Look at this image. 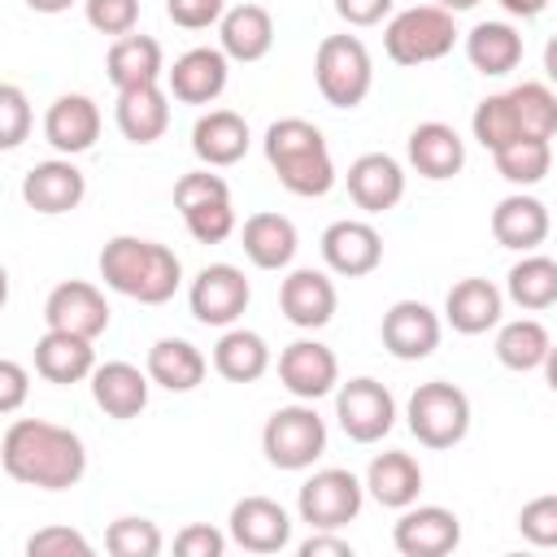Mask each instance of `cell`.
<instances>
[{
	"instance_id": "cell-1",
	"label": "cell",
	"mask_w": 557,
	"mask_h": 557,
	"mask_svg": "<svg viewBox=\"0 0 557 557\" xmlns=\"http://www.w3.org/2000/svg\"><path fill=\"white\" fill-rule=\"evenodd\" d=\"M0 466L13 483L65 492L87 474V448L70 426H57L44 418H17L4 426Z\"/></svg>"
},
{
	"instance_id": "cell-2",
	"label": "cell",
	"mask_w": 557,
	"mask_h": 557,
	"mask_svg": "<svg viewBox=\"0 0 557 557\" xmlns=\"http://www.w3.org/2000/svg\"><path fill=\"white\" fill-rule=\"evenodd\" d=\"M100 278H104V287H113L117 296H131L139 305H165L183 283V265L157 239L113 235L100 248Z\"/></svg>"
},
{
	"instance_id": "cell-3",
	"label": "cell",
	"mask_w": 557,
	"mask_h": 557,
	"mask_svg": "<svg viewBox=\"0 0 557 557\" xmlns=\"http://www.w3.org/2000/svg\"><path fill=\"white\" fill-rule=\"evenodd\" d=\"M265 161L292 196H326L335 187V161L326 135L305 117H278L265 126Z\"/></svg>"
},
{
	"instance_id": "cell-4",
	"label": "cell",
	"mask_w": 557,
	"mask_h": 557,
	"mask_svg": "<svg viewBox=\"0 0 557 557\" xmlns=\"http://www.w3.org/2000/svg\"><path fill=\"white\" fill-rule=\"evenodd\" d=\"M313 83L331 109H357L374 83L366 44L357 35H326L313 52Z\"/></svg>"
},
{
	"instance_id": "cell-5",
	"label": "cell",
	"mask_w": 557,
	"mask_h": 557,
	"mask_svg": "<svg viewBox=\"0 0 557 557\" xmlns=\"http://www.w3.org/2000/svg\"><path fill=\"white\" fill-rule=\"evenodd\" d=\"M261 453L274 470H309L326 453V422L318 418L313 400L274 409L261 426Z\"/></svg>"
},
{
	"instance_id": "cell-6",
	"label": "cell",
	"mask_w": 557,
	"mask_h": 557,
	"mask_svg": "<svg viewBox=\"0 0 557 557\" xmlns=\"http://www.w3.org/2000/svg\"><path fill=\"white\" fill-rule=\"evenodd\" d=\"M405 422H409V431H413L418 444H426V448H453L470 431V396L457 383H444V379L418 383L413 396H409V405H405Z\"/></svg>"
},
{
	"instance_id": "cell-7",
	"label": "cell",
	"mask_w": 557,
	"mask_h": 557,
	"mask_svg": "<svg viewBox=\"0 0 557 557\" xmlns=\"http://www.w3.org/2000/svg\"><path fill=\"white\" fill-rule=\"evenodd\" d=\"M457 44V22L448 9L440 4H413V9H400L387 30H383V48L396 65H426V61H440L448 57Z\"/></svg>"
},
{
	"instance_id": "cell-8",
	"label": "cell",
	"mask_w": 557,
	"mask_h": 557,
	"mask_svg": "<svg viewBox=\"0 0 557 557\" xmlns=\"http://www.w3.org/2000/svg\"><path fill=\"white\" fill-rule=\"evenodd\" d=\"M361 500H366V483L352 474V470H339V466H326V470H313L300 492H296V513L300 522H309L313 531H339L348 527L357 513H361Z\"/></svg>"
},
{
	"instance_id": "cell-9",
	"label": "cell",
	"mask_w": 557,
	"mask_h": 557,
	"mask_svg": "<svg viewBox=\"0 0 557 557\" xmlns=\"http://www.w3.org/2000/svg\"><path fill=\"white\" fill-rule=\"evenodd\" d=\"M248 300H252V287H248L244 270L231 265V261L205 265V270L191 278V292H187L191 318H196L200 326H235L239 313L248 309Z\"/></svg>"
},
{
	"instance_id": "cell-10",
	"label": "cell",
	"mask_w": 557,
	"mask_h": 557,
	"mask_svg": "<svg viewBox=\"0 0 557 557\" xmlns=\"http://www.w3.org/2000/svg\"><path fill=\"white\" fill-rule=\"evenodd\" d=\"M335 418L352 444H374L396 426V400L379 379L361 374L335 392Z\"/></svg>"
},
{
	"instance_id": "cell-11",
	"label": "cell",
	"mask_w": 557,
	"mask_h": 557,
	"mask_svg": "<svg viewBox=\"0 0 557 557\" xmlns=\"http://www.w3.org/2000/svg\"><path fill=\"white\" fill-rule=\"evenodd\" d=\"M400 557H444L461 544V518L444 505H409L392 527Z\"/></svg>"
},
{
	"instance_id": "cell-12",
	"label": "cell",
	"mask_w": 557,
	"mask_h": 557,
	"mask_svg": "<svg viewBox=\"0 0 557 557\" xmlns=\"http://www.w3.org/2000/svg\"><path fill=\"white\" fill-rule=\"evenodd\" d=\"M44 322L52 331H70V335H83V339H96L109 331V300L100 296L96 283H83V278H65L48 292L44 300Z\"/></svg>"
},
{
	"instance_id": "cell-13",
	"label": "cell",
	"mask_w": 557,
	"mask_h": 557,
	"mask_svg": "<svg viewBox=\"0 0 557 557\" xmlns=\"http://www.w3.org/2000/svg\"><path fill=\"white\" fill-rule=\"evenodd\" d=\"M383 348L396 361H422L440 348V313L422 300H396L379 322Z\"/></svg>"
},
{
	"instance_id": "cell-14",
	"label": "cell",
	"mask_w": 557,
	"mask_h": 557,
	"mask_svg": "<svg viewBox=\"0 0 557 557\" xmlns=\"http://www.w3.org/2000/svg\"><path fill=\"white\" fill-rule=\"evenodd\" d=\"M278 383L296 396V400H318L331 396L339 383V361L326 344L318 339H292L278 352Z\"/></svg>"
},
{
	"instance_id": "cell-15",
	"label": "cell",
	"mask_w": 557,
	"mask_h": 557,
	"mask_svg": "<svg viewBox=\"0 0 557 557\" xmlns=\"http://www.w3.org/2000/svg\"><path fill=\"white\" fill-rule=\"evenodd\" d=\"M231 540L244 553H283L292 544V518L270 496H244L231 505Z\"/></svg>"
},
{
	"instance_id": "cell-16",
	"label": "cell",
	"mask_w": 557,
	"mask_h": 557,
	"mask_svg": "<svg viewBox=\"0 0 557 557\" xmlns=\"http://www.w3.org/2000/svg\"><path fill=\"white\" fill-rule=\"evenodd\" d=\"M322 261L326 270L344 274V278H361L370 270H379L383 261V239L370 222L361 218H339L322 231Z\"/></svg>"
},
{
	"instance_id": "cell-17",
	"label": "cell",
	"mask_w": 557,
	"mask_h": 557,
	"mask_svg": "<svg viewBox=\"0 0 557 557\" xmlns=\"http://www.w3.org/2000/svg\"><path fill=\"white\" fill-rule=\"evenodd\" d=\"M226 78H231V57L222 48H187L165 70L170 96L183 104H213L226 91Z\"/></svg>"
},
{
	"instance_id": "cell-18",
	"label": "cell",
	"mask_w": 557,
	"mask_h": 557,
	"mask_svg": "<svg viewBox=\"0 0 557 557\" xmlns=\"http://www.w3.org/2000/svg\"><path fill=\"white\" fill-rule=\"evenodd\" d=\"M83 196H87V178H83V170H78L70 157L39 161V165H30L26 178H22V200H26L35 213H48V218L78 209Z\"/></svg>"
},
{
	"instance_id": "cell-19",
	"label": "cell",
	"mask_w": 557,
	"mask_h": 557,
	"mask_svg": "<svg viewBox=\"0 0 557 557\" xmlns=\"http://www.w3.org/2000/svg\"><path fill=\"white\" fill-rule=\"evenodd\" d=\"M44 139H48L57 152H65V157L87 152V148L100 139V109H96V100L83 96V91L57 96V100L48 104V113H44Z\"/></svg>"
},
{
	"instance_id": "cell-20",
	"label": "cell",
	"mask_w": 557,
	"mask_h": 557,
	"mask_svg": "<svg viewBox=\"0 0 557 557\" xmlns=\"http://www.w3.org/2000/svg\"><path fill=\"white\" fill-rule=\"evenodd\" d=\"M348 196L366 213L396 209L400 196H405V170H400V161L387 157V152H361L348 165Z\"/></svg>"
},
{
	"instance_id": "cell-21",
	"label": "cell",
	"mask_w": 557,
	"mask_h": 557,
	"mask_svg": "<svg viewBox=\"0 0 557 557\" xmlns=\"http://www.w3.org/2000/svg\"><path fill=\"white\" fill-rule=\"evenodd\" d=\"M335 283L322 274V270H292L283 283H278V309L292 326L300 331H318L335 318Z\"/></svg>"
},
{
	"instance_id": "cell-22",
	"label": "cell",
	"mask_w": 557,
	"mask_h": 557,
	"mask_svg": "<svg viewBox=\"0 0 557 557\" xmlns=\"http://www.w3.org/2000/svg\"><path fill=\"white\" fill-rule=\"evenodd\" d=\"M505 313V292L492 278H461L444 296V322L457 335H483L500 322Z\"/></svg>"
},
{
	"instance_id": "cell-23",
	"label": "cell",
	"mask_w": 557,
	"mask_h": 557,
	"mask_svg": "<svg viewBox=\"0 0 557 557\" xmlns=\"http://www.w3.org/2000/svg\"><path fill=\"white\" fill-rule=\"evenodd\" d=\"M148 387H152L148 370H139V366H131V361H104V366L91 370V400H96L109 418H117V422L144 413Z\"/></svg>"
},
{
	"instance_id": "cell-24",
	"label": "cell",
	"mask_w": 557,
	"mask_h": 557,
	"mask_svg": "<svg viewBox=\"0 0 557 557\" xmlns=\"http://www.w3.org/2000/svg\"><path fill=\"white\" fill-rule=\"evenodd\" d=\"M409 165L431 178V183H444L453 174H461L466 165V139L448 126V122H422L409 131Z\"/></svg>"
},
{
	"instance_id": "cell-25",
	"label": "cell",
	"mask_w": 557,
	"mask_h": 557,
	"mask_svg": "<svg viewBox=\"0 0 557 557\" xmlns=\"http://www.w3.org/2000/svg\"><path fill=\"white\" fill-rule=\"evenodd\" d=\"M91 370H96V348H91V339L70 335V331H52V326L35 339V374H39V379L65 387V383L91 379Z\"/></svg>"
},
{
	"instance_id": "cell-26",
	"label": "cell",
	"mask_w": 557,
	"mask_h": 557,
	"mask_svg": "<svg viewBox=\"0 0 557 557\" xmlns=\"http://www.w3.org/2000/svg\"><path fill=\"white\" fill-rule=\"evenodd\" d=\"M218 48L231 61H244V65L261 61L274 48V17H270V9H261V4L226 9L222 22H218Z\"/></svg>"
},
{
	"instance_id": "cell-27",
	"label": "cell",
	"mask_w": 557,
	"mask_h": 557,
	"mask_svg": "<svg viewBox=\"0 0 557 557\" xmlns=\"http://www.w3.org/2000/svg\"><path fill=\"white\" fill-rule=\"evenodd\" d=\"M248 122L231 109H209L205 117H196L191 126V152L200 157V165L209 170H222V165H235L244 152H248Z\"/></svg>"
},
{
	"instance_id": "cell-28",
	"label": "cell",
	"mask_w": 557,
	"mask_h": 557,
	"mask_svg": "<svg viewBox=\"0 0 557 557\" xmlns=\"http://www.w3.org/2000/svg\"><path fill=\"white\" fill-rule=\"evenodd\" d=\"M492 239L500 248H513V252H531L548 239V209L544 200L527 196V191H513L505 196L496 209H492Z\"/></svg>"
},
{
	"instance_id": "cell-29",
	"label": "cell",
	"mask_w": 557,
	"mask_h": 557,
	"mask_svg": "<svg viewBox=\"0 0 557 557\" xmlns=\"http://www.w3.org/2000/svg\"><path fill=\"white\" fill-rule=\"evenodd\" d=\"M113 122L131 144H157L165 135V126H170V96L157 83L126 87V91H117Z\"/></svg>"
},
{
	"instance_id": "cell-30",
	"label": "cell",
	"mask_w": 557,
	"mask_h": 557,
	"mask_svg": "<svg viewBox=\"0 0 557 557\" xmlns=\"http://www.w3.org/2000/svg\"><path fill=\"white\" fill-rule=\"evenodd\" d=\"M239 244H244V257L257 270H287L296 248H300L296 222L283 218V213H252L239 231Z\"/></svg>"
},
{
	"instance_id": "cell-31",
	"label": "cell",
	"mask_w": 557,
	"mask_h": 557,
	"mask_svg": "<svg viewBox=\"0 0 557 557\" xmlns=\"http://www.w3.org/2000/svg\"><path fill=\"white\" fill-rule=\"evenodd\" d=\"M205 352L191 344V339H178V335H165L148 348V379L165 392H191L205 383Z\"/></svg>"
},
{
	"instance_id": "cell-32",
	"label": "cell",
	"mask_w": 557,
	"mask_h": 557,
	"mask_svg": "<svg viewBox=\"0 0 557 557\" xmlns=\"http://www.w3.org/2000/svg\"><path fill=\"white\" fill-rule=\"evenodd\" d=\"M104 74L117 91L126 87H144V83H157L165 74L161 65V44L152 35H122L109 44V57H104Z\"/></svg>"
},
{
	"instance_id": "cell-33",
	"label": "cell",
	"mask_w": 557,
	"mask_h": 557,
	"mask_svg": "<svg viewBox=\"0 0 557 557\" xmlns=\"http://www.w3.org/2000/svg\"><path fill=\"white\" fill-rule=\"evenodd\" d=\"M366 492L383 505V509H409L422 492V470L409 453L392 448V453H379L366 470Z\"/></svg>"
},
{
	"instance_id": "cell-34",
	"label": "cell",
	"mask_w": 557,
	"mask_h": 557,
	"mask_svg": "<svg viewBox=\"0 0 557 557\" xmlns=\"http://www.w3.org/2000/svg\"><path fill=\"white\" fill-rule=\"evenodd\" d=\"M466 61L483 78H500V74L518 70V61H522V35L509 22H479L466 35Z\"/></svg>"
},
{
	"instance_id": "cell-35",
	"label": "cell",
	"mask_w": 557,
	"mask_h": 557,
	"mask_svg": "<svg viewBox=\"0 0 557 557\" xmlns=\"http://www.w3.org/2000/svg\"><path fill=\"white\" fill-rule=\"evenodd\" d=\"M213 370L226 383H257L270 370V344L257 331L244 326H226L222 339L213 344Z\"/></svg>"
},
{
	"instance_id": "cell-36",
	"label": "cell",
	"mask_w": 557,
	"mask_h": 557,
	"mask_svg": "<svg viewBox=\"0 0 557 557\" xmlns=\"http://www.w3.org/2000/svg\"><path fill=\"white\" fill-rule=\"evenodd\" d=\"M505 292L527 313H540V309L557 305V261L553 257H540V252L513 261L509 265V278H505Z\"/></svg>"
},
{
	"instance_id": "cell-37",
	"label": "cell",
	"mask_w": 557,
	"mask_h": 557,
	"mask_svg": "<svg viewBox=\"0 0 557 557\" xmlns=\"http://www.w3.org/2000/svg\"><path fill=\"white\" fill-rule=\"evenodd\" d=\"M548 348H553V339H548L544 322H535V318H513L496 331V361L505 370H518V374L540 370Z\"/></svg>"
},
{
	"instance_id": "cell-38",
	"label": "cell",
	"mask_w": 557,
	"mask_h": 557,
	"mask_svg": "<svg viewBox=\"0 0 557 557\" xmlns=\"http://www.w3.org/2000/svg\"><path fill=\"white\" fill-rule=\"evenodd\" d=\"M492 161H496V174H500L505 183H513V187H531V183H540V178L548 174V165H553V148H548V139H531V135H522V139H509L505 148H496Z\"/></svg>"
},
{
	"instance_id": "cell-39",
	"label": "cell",
	"mask_w": 557,
	"mask_h": 557,
	"mask_svg": "<svg viewBox=\"0 0 557 557\" xmlns=\"http://www.w3.org/2000/svg\"><path fill=\"white\" fill-rule=\"evenodd\" d=\"M505 96H509L518 135H531V139H553L557 135V96L544 83H518Z\"/></svg>"
},
{
	"instance_id": "cell-40",
	"label": "cell",
	"mask_w": 557,
	"mask_h": 557,
	"mask_svg": "<svg viewBox=\"0 0 557 557\" xmlns=\"http://www.w3.org/2000/svg\"><path fill=\"white\" fill-rule=\"evenodd\" d=\"M470 131H474V139H479L487 152L505 148L509 139H522V135H518V122H513V109H509V96H505V91L483 96V100L474 104Z\"/></svg>"
},
{
	"instance_id": "cell-41",
	"label": "cell",
	"mask_w": 557,
	"mask_h": 557,
	"mask_svg": "<svg viewBox=\"0 0 557 557\" xmlns=\"http://www.w3.org/2000/svg\"><path fill=\"white\" fill-rule=\"evenodd\" d=\"M104 548L113 557H157L161 553V531L152 518H113L104 531Z\"/></svg>"
},
{
	"instance_id": "cell-42",
	"label": "cell",
	"mask_w": 557,
	"mask_h": 557,
	"mask_svg": "<svg viewBox=\"0 0 557 557\" xmlns=\"http://www.w3.org/2000/svg\"><path fill=\"white\" fill-rule=\"evenodd\" d=\"M183 222H187V231H191L196 244H222L235 231L231 196H213V200H200V205L183 209Z\"/></svg>"
},
{
	"instance_id": "cell-43",
	"label": "cell",
	"mask_w": 557,
	"mask_h": 557,
	"mask_svg": "<svg viewBox=\"0 0 557 557\" xmlns=\"http://www.w3.org/2000/svg\"><path fill=\"white\" fill-rule=\"evenodd\" d=\"M83 13H87V26L91 30L122 39L139 22V0H83Z\"/></svg>"
},
{
	"instance_id": "cell-44",
	"label": "cell",
	"mask_w": 557,
	"mask_h": 557,
	"mask_svg": "<svg viewBox=\"0 0 557 557\" xmlns=\"http://www.w3.org/2000/svg\"><path fill=\"white\" fill-rule=\"evenodd\" d=\"M518 531L535 548H557V496H535L518 509Z\"/></svg>"
},
{
	"instance_id": "cell-45",
	"label": "cell",
	"mask_w": 557,
	"mask_h": 557,
	"mask_svg": "<svg viewBox=\"0 0 557 557\" xmlns=\"http://www.w3.org/2000/svg\"><path fill=\"white\" fill-rule=\"evenodd\" d=\"M30 131V104L17 83L0 87V148H17Z\"/></svg>"
},
{
	"instance_id": "cell-46",
	"label": "cell",
	"mask_w": 557,
	"mask_h": 557,
	"mask_svg": "<svg viewBox=\"0 0 557 557\" xmlns=\"http://www.w3.org/2000/svg\"><path fill=\"white\" fill-rule=\"evenodd\" d=\"M87 557L91 553V544H87V535L83 531H74V527H44V531H35L30 540H26V557Z\"/></svg>"
},
{
	"instance_id": "cell-47",
	"label": "cell",
	"mask_w": 557,
	"mask_h": 557,
	"mask_svg": "<svg viewBox=\"0 0 557 557\" xmlns=\"http://www.w3.org/2000/svg\"><path fill=\"white\" fill-rule=\"evenodd\" d=\"M213 196H231V187H226L222 174H209V165L191 170V174H178V183H174V209L178 213L200 205V200H213Z\"/></svg>"
},
{
	"instance_id": "cell-48",
	"label": "cell",
	"mask_w": 557,
	"mask_h": 557,
	"mask_svg": "<svg viewBox=\"0 0 557 557\" xmlns=\"http://www.w3.org/2000/svg\"><path fill=\"white\" fill-rule=\"evenodd\" d=\"M174 553L178 557H222L226 553V535L209 522H191L174 535Z\"/></svg>"
},
{
	"instance_id": "cell-49",
	"label": "cell",
	"mask_w": 557,
	"mask_h": 557,
	"mask_svg": "<svg viewBox=\"0 0 557 557\" xmlns=\"http://www.w3.org/2000/svg\"><path fill=\"white\" fill-rule=\"evenodd\" d=\"M165 13H170V22L183 26V30H205V26L222 22L226 0H165Z\"/></svg>"
},
{
	"instance_id": "cell-50",
	"label": "cell",
	"mask_w": 557,
	"mask_h": 557,
	"mask_svg": "<svg viewBox=\"0 0 557 557\" xmlns=\"http://www.w3.org/2000/svg\"><path fill=\"white\" fill-rule=\"evenodd\" d=\"M26 400V370L17 361H0V413H17Z\"/></svg>"
},
{
	"instance_id": "cell-51",
	"label": "cell",
	"mask_w": 557,
	"mask_h": 557,
	"mask_svg": "<svg viewBox=\"0 0 557 557\" xmlns=\"http://www.w3.org/2000/svg\"><path fill=\"white\" fill-rule=\"evenodd\" d=\"M335 13L348 26H379L392 13V0H335Z\"/></svg>"
},
{
	"instance_id": "cell-52",
	"label": "cell",
	"mask_w": 557,
	"mask_h": 557,
	"mask_svg": "<svg viewBox=\"0 0 557 557\" xmlns=\"http://www.w3.org/2000/svg\"><path fill=\"white\" fill-rule=\"evenodd\" d=\"M300 557H352V544L331 535V531H313L305 544H300Z\"/></svg>"
},
{
	"instance_id": "cell-53",
	"label": "cell",
	"mask_w": 557,
	"mask_h": 557,
	"mask_svg": "<svg viewBox=\"0 0 557 557\" xmlns=\"http://www.w3.org/2000/svg\"><path fill=\"white\" fill-rule=\"evenodd\" d=\"M544 4H548V0H500V9L513 13V17H540Z\"/></svg>"
},
{
	"instance_id": "cell-54",
	"label": "cell",
	"mask_w": 557,
	"mask_h": 557,
	"mask_svg": "<svg viewBox=\"0 0 557 557\" xmlns=\"http://www.w3.org/2000/svg\"><path fill=\"white\" fill-rule=\"evenodd\" d=\"M544 74H548V83H557V35L544 44Z\"/></svg>"
},
{
	"instance_id": "cell-55",
	"label": "cell",
	"mask_w": 557,
	"mask_h": 557,
	"mask_svg": "<svg viewBox=\"0 0 557 557\" xmlns=\"http://www.w3.org/2000/svg\"><path fill=\"white\" fill-rule=\"evenodd\" d=\"M26 4H30L35 13H65L74 0H26Z\"/></svg>"
},
{
	"instance_id": "cell-56",
	"label": "cell",
	"mask_w": 557,
	"mask_h": 557,
	"mask_svg": "<svg viewBox=\"0 0 557 557\" xmlns=\"http://www.w3.org/2000/svg\"><path fill=\"white\" fill-rule=\"evenodd\" d=\"M540 370H544V379H548V387L557 392V344L548 348V357H544V366H540Z\"/></svg>"
},
{
	"instance_id": "cell-57",
	"label": "cell",
	"mask_w": 557,
	"mask_h": 557,
	"mask_svg": "<svg viewBox=\"0 0 557 557\" xmlns=\"http://www.w3.org/2000/svg\"><path fill=\"white\" fill-rule=\"evenodd\" d=\"M440 9H448V13H466V9H474L479 0H435Z\"/></svg>"
}]
</instances>
